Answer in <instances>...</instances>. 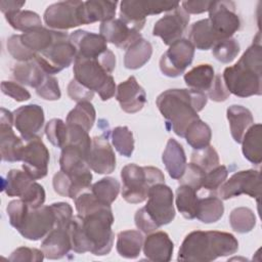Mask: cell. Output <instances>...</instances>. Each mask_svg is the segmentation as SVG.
Masks as SVG:
<instances>
[{"instance_id": "obj_16", "label": "cell", "mask_w": 262, "mask_h": 262, "mask_svg": "<svg viewBox=\"0 0 262 262\" xmlns=\"http://www.w3.org/2000/svg\"><path fill=\"white\" fill-rule=\"evenodd\" d=\"M49 156V151L41 138L26 141L21 156V167L34 180L41 179L47 175Z\"/></svg>"}, {"instance_id": "obj_35", "label": "cell", "mask_w": 262, "mask_h": 262, "mask_svg": "<svg viewBox=\"0 0 262 262\" xmlns=\"http://www.w3.org/2000/svg\"><path fill=\"white\" fill-rule=\"evenodd\" d=\"M224 213V205L222 200L216 194H209L199 199L198 211L195 218L203 223H214L217 222Z\"/></svg>"}, {"instance_id": "obj_50", "label": "cell", "mask_w": 262, "mask_h": 262, "mask_svg": "<svg viewBox=\"0 0 262 262\" xmlns=\"http://www.w3.org/2000/svg\"><path fill=\"white\" fill-rule=\"evenodd\" d=\"M7 50L9 54L18 62L33 60L36 54L27 49L20 42V35H12L7 40Z\"/></svg>"}, {"instance_id": "obj_27", "label": "cell", "mask_w": 262, "mask_h": 262, "mask_svg": "<svg viewBox=\"0 0 262 262\" xmlns=\"http://www.w3.org/2000/svg\"><path fill=\"white\" fill-rule=\"evenodd\" d=\"M226 117L229 122L230 133L233 140L241 143L246 131L254 124L252 113L243 105L232 104L227 108Z\"/></svg>"}, {"instance_id": "obj_5", "label": "cell", "mask_w": 262, "mask_h": 262, "mask_svg": "<svg viewBox=\"0 0 262 262\" xmlns=\"http://www.w3.org/2000/svg\"><path fill=\"white\" fill-rule=\"evenodd\" d=\"M174 195L165 183L152 185L147 193L146 205L138 209L134 216L136 227L143 233H150L175 218Z\"/></svg>"}, {"instance_id": "obj_39", "label": "cell", "mask_w": 262, "mask_h": 262, "mask_svg": "<svg viewBox=\"0 0 262 262\" xmlns=\"http://www.w3.org/2000/svg\"><path fill=\"white\" fill-rule=\"evenodd\" d=\"M184 138L193 149H200L210 145L212 131L207 123L196 119L185 130Z\"/></svg>"}, {"instance_id": "obj_47", "label": "cell", "mask_w": 262, "mask_h": 262, "mask_svg": "<svg viewBox=\"0 0 262 262\" xmlns=\"http://www.w3.org/2000/svg\"><path fill=\"white\" fill-rule=\"evenodd\" d=\"M239 44L233 38L218 41L212 49L214 57L223 63L231 62L239 52Z\"/></svg>"}, {"instance_id": "obj_20", "label": "cell", "mask_w": 262, "mask_h": 262, "mask_svg": "<svg viewBox=\"0 0 262 262\" xmlns=\"http://www.w3.org/2000/svg\"><path fill=\"white\" fill-rule=\"evenodd\" d=\"M99 33L106 42L121 49H127L134 42L142 38L139 31L133 29L121 18H114L101 23Z\"/></svg>"}, {"instance_id": "obj_53", "label": "cell", "mask_w": 262, "mask_h": 262, "mask_svg": "<svg viewBox=\"0 0 262 262\" xmlns=\"http://www.w3.org/2000/svg\"><path fill=\"white\" fill-rule=\"evenodd\" d=\"M19 199H21L26 204H28L30 208L37 209L44 205L45 190L41 184H39L36 181H33Z\"/></svg>"}, {"instance_id": "obj_17", "label": "cell", "mask_w": 262, "mask_h": 262, "mask_svg": "<svg viewBox=\"0 0 262 262\" xmlns=\"http://www.w3.org/2000/svg\"><path fill=\"white\" fill-rule=\"evenodd\" d=\"M13 113L1 107L0 115V154L2 161H21L25 143L12 130Z\"/></svg>"}, {"instance_id": "obj_34", "label": "cell", "mask_w": 262, "mask_h": 262, "mask_svg": "<svg viewBox=\"0 0 262 262\" xmlns=\"http://www.w3.org/2000/svg\"><path fill=\"white\" fill-rule=\"evenodd\" d=\"M152 46L149 41L141 38L130 45L124 55V66L129 70L143 67L151 57Z\"/></svg>"}, {"instance_id": "obj_15", "label": "cell", "mask_w": 262, "mask_h": 262, "mask_svg": "<svg viewBox=\"0 0 262 262\" xmlns=\"http://www.w3.org/2000/svg\"><path fill=\"white\" fill-rule=\"evenodd\" d=\"M44 121V111L38 104L23 105L13 112V125L25 141L41 138Z\"/></svg>"}, {"instance_id": "obj_36", "label": "cell", "mask_w": 262, "mask_h": 262, "mask_svg": "<svg viewBox=\"0 0 262 262\" xmlns=\"http://www.w3.org/2000/svg\"><path fill=\"white\" fill-rule=\"evenodd\" d=\"M196 190L186 184H179L176 189V208L186 219H194L196 216L199 196Z\"/></svg>"}, {"instance_id": "obj_42", "label": "cell", "mask_w": 262, "mask_h": 262, "mask_svg": "<svg viewBox=\"0 0 262 262\" xmlns=\"http://www.w3.org/2000/svg\"><path fill=\"white\" fill-rule=\"evenodd\" d=\"M231 228L238 233H247L254 229L256 225V216L254 212L247 207H238L231 211L229 215Z\"/></svg>"}, {"instance_id": "obj_59", "label": "cell", "mask_w": 262, "mask_h": 262, "mask_svg": "<svg viewBox=\"0 0 262 262\" xmlns=\"http://www.w3.org/2000/svg\"><path fill=\"white\" fill-rule=\"evenodd\" d=\"M26 4V1H15V0H8V1H0V9L2 13L5 15L7 13L15 12L21 10V7Z\"/></svg>"}, {"instance_id": "obj_52", "label": "cell", "mask_w": 262, "mask_h": 262, "mask_svg": "<svg viewBox=\"0 0 262 262\" xmlns=\"http://www.w3.org/2000/svg\"><path fill=\"white\" fill-rule=\"evenodd\" d=\"M206 172L203 171L198 166L193 165L192 163H189L186 165V169L184 174L181 176V178L178 179L179 184H186L199 191L202 188L203 180L205 177Z\"/></svg>"}, {"instance_id": "obj_26", "label": "cell", "mask_w": 262, "mask_h": 262, "mask_svg": "<svg viewBox=\"0 0 262 262\" xmlns=\"http://www.w3.org/2000/svg\"><path fill=\"white\" fill-rule=\"evenodd\" d=\"M162 161L172 179L178 180L186 169V156L182 145L174 138H169L162 155Z\"/></svg>"}, {"instance_id": "obj_40", "label": "cell", "mask_w": 262, "mask_h": 262, "mask_svg": "<svg viewBox=\"0 0 262 262\" xmlns=\"http://www.w3.org/2000/svg\"><path fill=\"white\" fill-rule=\"evenodd\" d=\"M89 189L100 203L111 206L116 201L121 186L116 178L103 177L93 183Z\"/></svg>"}, {"instance_id": "obj_3", "label": "cell", "mask_w": 262, "mask_h": 262, "mask_svg": "<svg viewBox=\"0 0 262 262\" xmlns=\"http://www.w3.org/2000/svg\"><path fill=\"white\" fill-rule=\"evenodd\" d=\"M260 33L236 63L225 68L222 79L228 92L238 97L262 93V46Z\"/></svg>"}, {"instance_id": "obj_31", "label": "cell", "mask_w": 262, "mask_h": 262, "mask_svg": "<svg viewBox=\"0 0 262 262\" xmlns=\"http://www.w3.org/2000/svg\"><path fill=\"white\" fill-rule=\"evenodd\" d=\"M143 241V235L139 230L128 229L120 231L117 236V252L123 258L135 259L141 252Z\"/></svg>"}, {"instance_id": "obj_22", "label": "cell", "mask_w": 262, "mask_h": 262, "mask_svg": "<svg viewBox=\"0 0 262 262\" xmlns=\"http://www.w3.org/2000/svg\"><path fill=\"white\" fill-rule=\"evenodd\" d=\"M77 56L83 58H98L107 48V42L100 34L85 30H77L70 35Z\"/></svg>"}, {"instance_id": "obj_10", "label": "cell", "mask_w": 262, "mask_h": 262, "mask_svg": "<svg viewBox=\"0 0 262 262\" xmlns=\"http://www.w3.org/2000/svg\"><path fill=\"white\" fill-rule=\"evenodd\" d=\"M209 21L218 41L231 38L239 30L241 19L232 1H212L209 7Z\"/></svg>"}, {"instance_id": "obj_8", "label": "cell", "mask_w": 262, "mask_h": 262, "mask_svg": "<svg viewBox=\"0 0 262 262\" xmlns=\"http://www.w3.org/2000/svg\"><path fill=\"white\" fill-rule=\"evenodd\" d=\"M84 1H59L49 5L43 15L45 25L55 31H67L85 25Z\"/></svg>"}, {"instance_id": "obj_13", "label": "cell", "mask_w": 262, "mask_h": 262, "mask_svg": "<svg viewBox=\"0 0 262 262\" xmlns=\"http://www.w3.org/2000/svg\"><path fill=\"white\" fill-rule=\"evenodd\" d=\"M56 224L55 212L51 205L30 208L17 231L29 241H38L45 237Z\"/></svg>"}, {"instance_id": "obj_14", "label": "cell", "mask_w": 262, "mask_h": 262, "mask_svg": "<svg viewBox=\"0 0 262 262\" xmlns=\"http://www.w3.org/2000/svg\"><path fill=\"white\" fill-rule=\"evenodd\" d=\"M76 56V49L69 37L55 42L46 51L37 54L35 59L46 74L53 75L69 68Z\"/></svg>"}, {"instance_id": "obj_7", "label": "cell", "mask_w": 262, "mask_h": 262, "mask_svg": "<svg viewBox=\"0 0 262 262\" xmlns=\"http://www.w3.org/2000/svg\"><path fill=\"white\" fill-rule=\"evenodd\" d=\"M73 72V79L90 92L98 93L101 100H108L115 95L117 91L115 80L97 58L76 56Z\"/></svg>"}, {"instance_id": "obj_46", "label": "cell", "mask_w": 262, "mask_h": 262, "mask_svg": "<svg viewBox=\"0 0 262 262\" xmlns=\"http://www.w3.org/2000/svg\"><path fill=\"white\" fill-rule=\"evenodd\" d=\"M45 134L54 146L63 148L68 140V125L61 119H51L46 123Z\"/></svg>"}, {"instance_id": "obj_48", "label": "cell", "mask_w": 262, "mask_h": 262, "mask_svg": "<svg viewBox=\"0 0 262 262\" xmlns=\"http://www.w3.org/2000/svg\"><path fill=\"white\" fill-rule=\"evenodd\" d=\"M228 176V170L224 165H218L214 169L205 174L202 188L206 191L214 193L220 188Z\"/></svg>"}, {"instance_id": "obj_43", "label": "cell", "mask_w": 262, "mask_h": 262, "mask_svg": "<svg viewBox=\"0 0 262 262\" xmlns=\"http://www.w3.org/2000/svg\"><path fill=\"white\" fill-rule=\"evenodd\" d=\"M112 143L123 157L130 158L134 150V138L127 126H118L112 131Z\"/></svg>"}, {"instance_id": "obj_49", "label": "cell", "mask_w": 262, "mask_h": 262, "mask_svg": "<svg viewBox=\"0 0 262 262\" xmlns=\"http://www.w3.org/2000/svg\"><path fill=\"white\" fill-rule=\"evenodd\" d=\"M36 93L45 100H58L61 93L57 79L52 75L46 74L41 84L36 88Z\"/></svg>"}, {"instance_id": "obj_29", "label": "cell", "mask_w": 262, "mask_h": 262, "mask_svg": "<svg viewBox=\"0 0 262 262\" xmlns=\"http://www.w3.org/2000/svg\"><path fill=\"white\" fill-rule=\"evenodd\" d=\"M11 73L17 83L33 88H37L46 76V73L42 70L36 59L14 63Z\"/></svg>"}, {"instance_id": "obj_1", "label": "cell", "mask_w": 262, "mask_h": 262, "mask_svg": "<svg viewBox=\"0 0 262 262\" xmlns=\"http://www.w3.org/2000/svg\"><path fill=\"white\" fill-rule=\"evenodd\" d=\"M114 215L111 206L101 205L84 215H76L69 224L72 250L95 256L107 255L114 244Z\"/></svg>"}, {"instance_id": "obj_23", "label": "cell", "mask_w": 262, "mask_h": 262, "mask_svg": "<svg viewBox=\"0 0 262 262\" xmlns=\"http://www.w3.org/2000/svg\"><path fill=\"white\" fill-rule=\"evenodd\" d=\"M70 35H68L67 32L39 27L23 33L20 35V42L27 49L37 55L46 51L55 42L62 39H68Z\"/></svg>"}, {"instance_id": "obj_57", "label": "cell", "mask_w": 262, "mask_h": 262, "mask_svg": "<svg viewBox=\"0 0 262 262\" xmlns=\"http://www.w3.org/2000/svg\"><path fill=\"white\" fill-rule=\"evenodd\" d=\"M68 95L72 100L80 102V101H90L93 98L94 93L85 89L76 80L72 79L68 85Z\"/></svg>"}, {"instance_id": "obj_38", "label": "cell", "mask_w": 262, "mask_h": 262, "mask_svg": "<svg viewBox=\"0 0 262 262\" xmlns=\"http://www.w3.org/2000/svg\"><path fill=\"white\" fill-rule=\"evenodd\" d=\"M96 119V112L90 101H80L68 114L66 123L69 125H79L86 131H90Z\"/></svg>"}, {"instance_id": "obj_18", "label": "cell", "mask_w": 262, "mask_h": 262, "mask_svg": "<svg viewBox=\"0 0 262 262\" xmlns=\"http://www.w3.org/2000/svg\"><path fill=\"white\" fill-rule=\"evenodd\" d=\"M189 14H187L180 5L161 17L154 26L152 35L160 37L164 44L171 45L180 40L187 29Z\"/></svg>"}, {"instance_id": "obj_45", "label": "cell", "mask_w": 262, "mask_h": 262, "mask_svg": "<svg viewBox=\"0 0 262 262\" xmlns=\"http://www.w3.org/2000/svg\"><path fill=\"white\" fill-rule=\"evenodd\" d=\"M68 125V140L66 145H73L79 148L86 157L89 154L92 144V138H90L88 131L79 125ZM64 145V146H66Z\"/></svg>"}, {"instance_id": "obj_4", "label": "cell", "mask_w": 262, "mask_h": 262, "mask_svg": "<svg viewBox=\"0 0 262 262\" xmlns=\"http://www.w3.org/2000/svg\"><path fill=\"white\" fill-rule=\"evenodd\" d=\"M237 250L238 242L229 232L194 230L184 237L179 248L177 260L209 262L219 257L232 255Z\"/></svg>"}, {"instance_id": "obj_51", "label": "cell", "mask_w": 262, "mask_h": 262, "mask_svg": "<svg viewBox=\"0 0 262 262\" xmlns=\"http://www.w3.org/2000/svg\"><path fill=\"white\" fill-rule=\"evenodd\" d=\"M30 207L28 204H26L21 199L14 200L8 203L6 207L7 216L9 219V223L11 226H13L16 230L19 228V226L23 223V220L29 211Z\"/></svg>"}, {"instance_id": "obj_32", "label": "cell", "mask_w": 262, "mask_h": 262, "mask_svg": "<svg viewBox=\"0 0 262 262\" xmlns=\"http://www.w3.org/2000/svg\"><path fill=\"white\" fill-rule=\"evenodd\" d=\"M215 71L209 63L198 64L184 75V82L189 89L208 92L215 78Z\"/></svg>"}, {"instance_id": "obj_6", "label": "cell", "mask_w": 262, "mask_h": 262, "mask_svg": "<svg viewBox=\"0 0 262 262\" xmlns=\"http://www.w3.org/2000/svg\"><path fill=\"white\" fill-rule=\"evenodd\" d=\"M122 196L131 204H139L147 199L149 188L157 183H165L163 172L152 166L128 164L121 170Z\"/></svg>"}, {"instance_id": "obj_56", "label": "cell", "mask_w": 262, "mask_h": 262, "mask_svg": "<svg viewBox=\"0 0 262 262\" xmlns=\"http://www.w3.org/2000/svg\"><path fill=\"white\" fill-rule=\"evenodd\" d=\"M229 95H230V93L228 92L227 88L225 87L221 75H219V74L215 75L213 84H212L210 90L208 91L207 96H209V98L212 99L213 101L221 102V101H225Z\"/></svg>"}, {"instance_id": "obj_37", "label": "cell", "mask_w": 262, "mask_h": 262, "mask_svg": "<svg viewBox=\"0 0 262 262\" xmlns=\"http://www.w3.org/2000/svg\"><path fill=\"white\" fill-rule=\"evenodd\" d=\"M33 181L35 180L27 172L12 169L7 172L6 177L3 179L2 190L8 196L21 198Z\"/></svg>"}, {"instance_id": "obj_41", "label": "cell", "mask_w": 262, "mask_h": 262, "mask_svg": "<svg viewBox=\"0 0 262 262\" xmlns=\"http://www.w3.org/2000/svg\"><path fill=\"white\" fill-rule=\"evenodd\" d=\"M7 23L16 31L28 32L42 27V20L38 13L31 10H18L4 15Z\"/></svg>"}, {"instance_id": "obj_54", "label": "cell", "mask_w": 262, "mask_h": 262, "mask_svg": "<svg viewBox=\"0 0 262 262\" xmlns=\"http://www.w3.org/2000/svg\"><path fill=\"white\" fill-rule=\"evenodd\" d=\"M44 253L42 250L36 248L19 247L14 250L11 255L8 257L9 261H18V262H40L44 259Z\"/></svg>"}, {"instance_id": "obj_28", "label": "cell", "mask_w": 262, "mask_h": 262, "mask_svg": "<svg viewBox=\"0 0 262 262\" xmlns=\"http://www.w3.org/2000/svg\"><path fill=\"white\" fill-rule=\"evenodd\" d=\"M117 1L106 0H88L84 1V20L85 25L95 21H108L115 18Z\"/></svg>"}, {"instance_id": "obj_9", "label": "cell", "mask_w": 262, "mask_h": 262, "mask_svg": "<svg viewBox=\"0 0 262 262\" xmlns=\"http://www.w3.org/2000/svg\"><path fill=\"white\" fill-rule=\"evenodd\" d=\"M180 5L179 2L168 1H138L125 0L120 3V17L127 25L141 31L147 15L172 11Z\"/></svg>"}, {"instance_id": "obj_44", "label": "cell", "mask_w": 262, "mask_h": 262, "mask_svg": "<svg viewBox=\"0 0 262 262\" xmlns=\"http://www.w3.org/2000/svg\"><path fill=\"white\" fill-rule=\"evenodd\" d=\"M190 163L198 166L206 173L220 165L218 152L212 145L194 149L190 157Z\"/></svg>"}, {"instance_id": "obj_2", "label": "cell", "mask_w": 262, "mask_h": 262, "mask_svg": "<svg viewBox=\"0 0 262 262\" xmlns=\"http://www.w3.org/2000/svg\"><path fill=\"white\" fill-rule=\"evenodd\" d=\"M205 92L193 89H168L156 100L157 106L166 120V126L177 136L184 137L187 127L196 119L198 113L207 104Z\"/></svg>"}, {"instance_id": "obj_24", "label": "cell", "mask_w": 262, "mask_h": 262, "mask_svg": "<svg viewBox=\"0 0 262 262\" xmlns=\"http://www.w3.org/2000/svg\"><path fill=\"white\" fill-rule=\"evenodd\" d=\"M144 256L156 262H168L171 260L174 244L165 231H152L143 241Z\"/></svg>"}, {"instance_id": "obj_58", "label": "cell", "mask_w": 262, "mask_h": 262, "mask_svg": "<svg viewBox=\"0 0 262 262\" xmlns=\"http://www.w3.org/2000/svg\"><path fill=\"white\" fill-rule=\"evenodd\" d=\"M212 1H182L181 8L187 14H199L209 10Z\"/></svg>"}, {"instance_id": "obj_30", "label": "cell", "mask_w": 262, "mask_h": 262, "mask_svg": "<svg viewBox=\"0 0 262 262\" xmlns=\"http://www.w3.org/2000/svg\"><path fill=\"white\" fill-rule=\"evenodd\" d=\"M242 150L244 157L254 165L262 162V134L261 124H253L246 131L242 139Z\"/></svg>"}, {"instance_id": "obj_21", "label": "cell", "mask_w": 262, "mask_h": 262, "mask_svg": "<svg viewBox=\"0 0 262 262\" xmlns=\"http://www.w3.org/2000/svg\"><path fill=\"white\" fill-rule=\"evenodd\" d=\"M116 99L125 113L135 114L145 105L146 93L136 78L131 76L117 86Z\"/></svg>"}, {"instance_id": "obj_25", "label": "cell", "mask_w": 262, "mask_h": 262, "mask_svg": "<svg viewBox=\"0 0 262 262\" xmlns=\"http://www.w3.org/2000/svg\"><path fill=\"white\" fill-rule=\"evenodd\" d=\"M45 258L55 260L64 257L72 250L68 226H55L41 243Z\"/></svg>"}, {"instance_id": "obj_33", "label": "cell", "mask_w": 262, "mask_h": 262, "mask_svg": "<svg viewBox=\"0 0 262 262\" xmlns=\"http://www.w3.org/2000/svg\"><path fill=\"white\" fill-rule=\"evenodd\" d=\"M188 40L199 50L211 49L218 42L208 18L200 19L191 25Z\"/></svg>"}, {"instance_id": "obj_55", "label": "cell", "mask_w": 262, "mask_h": 262, "mask_svg": "<svg viewBox=\"0 0 262 262\" xmlns=\"http://www.w3.org/2000/svg\"><path fill=\"white\" fill-rule=\"evenodd\" d=\"M1 91L3 94L11 97L16 101H26L31 98L30 92L19 83L12 81H2Z\"/></svg>"}, {"instance_id": "obj_19", "label": "cell", "mask_w": 262, "mask_h": 262, "mask_svg": "<svg viewBox=\"0 0 262 262\" xmlns=\"http://www.w3.org/2000/svg\"><path fill=\"white\" fill-rule=\"evenodd\" d=\"M88 167L97 174H111L116 168V155L103 135L92 138L91 148L86 159Z\"/></svg>"}, {"instance_id": "obj_12", "label": "cell", "mask_w": 262, "mask_h": 262, "mask_svg": "<svg viewBox=\"0 0 262 262\" xmlns=\"http://www.w3.org/2000/svg\"><path fill=\"white\" fill-rule=\"evenodd\" d=\"M194 49L190 41L184 38L171 44L160 59V70L162 74L170 78L179 77L191 64Z\"/></svg>"}, {"instance_id": "obj_11", "label": "cell", "mask_w": 262, "mask_h": 262, "mask_svg": "<svg viewBox=\"0 0 262 262\" xmlns=\"http://www.w3.org/2000/svg\"><path fill=\"white\" fill-rule=\"evenodd\" d=\"M221 200H229L241 194H248L259 203L261 196V174L258 170L249 169L234 173L220 186Z\"/></svg>"}]
</instances>
